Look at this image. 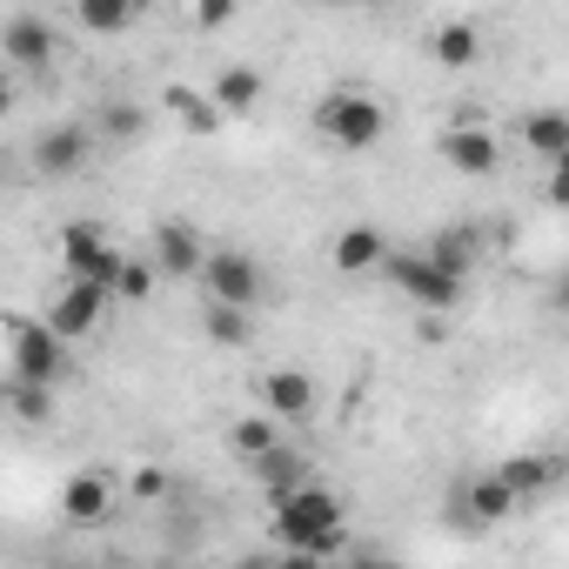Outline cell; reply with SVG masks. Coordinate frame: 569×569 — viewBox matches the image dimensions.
I'll return each instance as SVG.
<instances>
[{"mask_svg":"<svg viewBox=\"0 0 569 569\" xmlns=\"http://www.w3.org/2000/svg\"><path fill=\"white\" fill-rule=\"evenodd\" d=\"M268 522H274V536H281V549H289V556H322L329 562L349 542V516H342L336 489H322V482L268 502Z\"/></svg>","mask_w":569,"mask_h":569,"instance_id":"cell-1","label":"cell"},{"mask_svg":"<svg viewBox=\"0 0 569 569\" xmlns=\"http://www.w3.org/2000/svg\"><path fill=\"white\" fill-rule=\"evenodd\" d=\"M74 342H61L48 329V316H8V382L28 389H61L74 376Z\"/></svg>","mask_w":569,"mask_h":569,"instance_id":"cell-2","label":"cell"},{"mask_svg":"<svg viewBox=\"0 0 569 569\" xmlns=\"http://www.w3.org/2000/svg\"><path fill=\"white\" fill-rule=\"evenodd\" d=\"M316 134H322L329 148H342V154H362V148H376V141L389 134V114H382V101L362 94V88H329V94L316 101Z\"/></svg>","mask_w":569,"mask_h":569,"instance_id":"cell-3","label":"cell"},{"mask_svg":"<svg viewBox=\"0 0 569 569\" xmlns=\"http://www.w3.org/2000/svg\"><path fill=\"white\" fill-rule=\"evenodd\" d=\"M61 268H68V281H94V289H121V268H128V254L94 228V221H68L61 228Z\"/></svg>","mask_w":569,"mask_h":569,"instance_id":"cell-4","label":"cell"},{"mask_svg":"<svg viewBox=\"0 0 569 569\" xmlns=\"http://www.w3.org/2000/svg\"><path fill=\"white\" fill-rule=\"evenodd\" d=\"M389 281H396V289L422 309V316H449L456 302H462V289H469V281H456V274H442L429 254H389V268H382Z\"/></svg>","mask_w":569,"mask_h":569,"instance_id":"cell-5","label":"cell"},{"mask_svg":"<svg viewBox=\"0 0 569 569\" xmlns=\"http://www.w3.org/2000/svg\"><path fill=\"white\" fill-rule=\"evenodd\" d=\"M108 289H94V281H61L54 289V302H48V329L61 336V342H88L101 322H108Z\"/></svg>","mask_w":569,"mask_h":569,"instance_id":"cell-6","label":"cell"},{"mask_svg":"<svg viewBox=\"0 0 569 569\" xmlns=\"http://www.w3.org/2000/svg\"><path fill=\"white\" fill-rule=\"evenodd\" d=\"M201 289H208V302H221V309H254V302H261V268H254V254H241V248H214L208 268H201Z\"/></svg>","mask_w":569,"mask_h":569,"instance_id":"cell-7","label":"cell"},{"mask_svg":"<svg viewBox=\"0 0 569 569\" xmlns=\"http://www.w3.org/2000/svg\"><path fill=\"white\" fill-rule=\"evenodd\" d=\"M88 154H94V134H88L81 121H54V128H41V134H34V168H41L48 181L81 174V168H88Z\"/></svg>","mask_w":569,"mask_h":569,"instance_id":"cell-8","label":"cell"},{"mask_svg":"<svg viewBox=\"0 0 569 569\" xmlns=\"http://www.w3.org/2000/svg\"><path fill=\"white\" fill-rule=\"evenodd\" d=\"M456 529H469V536H482V529H496L502 516H516V496L502 489V476L489 469V476H476V482H462V496H456Z\"/></svg>","mask_w":569,"mask_h":569,"instance_id":"cell-9","label":"cell"},{"mask_svg":"<svg viewBox=\"0 0 569 569\" xmlns=\"http://www.w3.org/2000/svg\"><path fill=\"white\" fill-rule=\"evenodd\" d=\"M442 161L456 168V174H496V161H502V148H496V134L482 128V121H462V128H449L442 134Z\"/></svg>","mask_w":569,"mask_h":569,"instance_id":"cell-10","label":"cell"},{"mask_svg":"<svg viewBox=\"0 0 569 569\" xmlns=\"http://www.w3.org/2000/svg\"><path fill=\"white\" fill-rule=\"evenodd\" d=\"M208 254H214V248H208L188 221H161V228H154V268H161V274H174V281H181V274H201Z\"/></svg>","mask_w":569,"mask_h":569,"instance_id":"cell-11","label":"cell"},{"mask_svg":"<svg viewBox=\"0 0 569 569\" xmlns=\"http://www.w3.org/2000/svg\"><path fill=\"white\" fill-rule=\"evenodd\" d=\"M254 402H261L274 422H296V416H309V409H316V382H309L302 369H274V376H261V382H254Z\"/></svg>","mask_w":569,"mask_h":569,"instance_id":"cell-12","label":"cell"},{"mask_svg":"<svg viewBox=\"0 0 569 569\" xmlns=\"http://www.w3.org/2000/svg\"><path fill=\"white\" fill-rule=\"evenodd\" d=\"M0 54H8L14 68H48V54H54V21L14 14L8 28H0Z\"/></svg>","mask_w":569,"mask_h":569,"instance_id":"cell-13","label":"cell"},{"mask_svg":"<svg viewBox=\"0 0 569 569\" xmlns=\"http://www.w3.org/2000/svg\"><path fill=\"white\" fill-rule=\"evenodd\" d=\"M254 469V482H261V496L268 502H281V496H296V489H309L316 476H309V456L302 449H289V442H281V449H268L261 462H248Z\"/></svg>","mask_w":569,"mask_h":569,"instance_id":"cell-14","label":"cell"},{"mask_svg":"<svg viewBox=\"0 0 569 569\" xmlns=\"http://www.w3.org/2000/svg\"><path fill=\"white\" fill-rule=\"evenodd\" d=\"M108 502H114V476L108 469H74L68 489H61V516L68 522H101Z\"/></svg>","mask_w":569,"mask_h":569,"instance_id":"cell-15","label":"cell"},{"mask_svg":"<svg viewBox=\"0 0 569 569\" xmlns=\"http://www.w3.org/2000/svg\"><path fill=\"white\" fill-rule=\"evenodd\" d=\"M336 268H342V274H376V268H389V241H382V228H369V221L342 228V234H336Z\"/></svg>","mask_w":569,"mask_h":569,"instance_id":"cell-16","label":"cell"},{"mask_svg":"<svg viewBox=\"0 0 569 569\" xmlns=\"http://www.w3.org/2000/svg\"><path fill=\"white\" fill-rule=\"evenodd\" d=\"M496 476H502V489L516 502H529V496L562 482V456H509V462H496Z\"/></svg>","mask_w":569,"mask_h":569,"instance_id":"cell-17","label":"cell"},{"mask_svg":"<svg viewBox=\"0 0 569 569\" xmlns=\"http://www.w3.org/2000/svg\"><path fill=\"white\" fill-rule=\"evenodd\" d=\"M429 54H436V68L462 74V68L482 61V28H476V21H442V28L429 34Z\"/></svg>","mask_w":569,"mask_h":569,"instance_id":"cell-18","label":"cell"},{"mask_svg":"<svg viewBox=\"0 0 569 569\" xmlns=\"http://www.w3.org/2000/svg\"><path fill=\"white\" fill-rule=\"evenodd\" d=\"M442 274H456V281H469V268H482V234L476 228H442L429 248H422Z\"/></svg>","mask_w":569,"mask_h":569,"instance_id":"cell-19","label":"cell"},{"mask_svg":"<svg viewBox=\"0 0 569 569\" xmlns=\"http://www.w3.org/2000/svg\"><path fill=\"white\" fill-rule=\"evenodd\" d=\"M261 88H268V81H261V68H241V61H234V68H221V74H214V88H208V94H214V108H221V114H248V108L261 101Z\"/></svg>","mask_w":569,"mask_h":569,"instance_id":"cell-20","label":"cell"},{"mask_svg":"<svg viewBox=\"0 0 569 569\" xmlns=\"http://www.w3.org/2000/svg\"><path fill=\"white\" fill-rule=\"evenodd\" d=\"M161 108H174V121L181 128H194V134H214L221 128V108H214V94H201V88H161Z\"/></svg>","mask_w":569,"mask_h":569,"instance_id":"cell-21","label":"cell"},{"mask_svg":"<svg viewBox=\"0 0 569 569\" xmlns=\"http://www.w3.org/2000/svg\"><path fill=\"white\" fill-rule=\"evenodd\" d=\"M522 134H529L536 161H549V168L569 154V114H562V108H542V114H529V128H522Z\"/></svg>","mask_w":569,"mask_h":569,"instance_id":"cell-22","label":"cell"},{"mask_svg":"<svg viewBox=\"0 0 569 569\" xmlns=\"http://www.w3.org/2000/svg\"><path fill=\"white\" fill-rule=\"evenodd\" d=\"M234 449H241L248 462H261L268 449H281V422H274L268 409H248V416H234Z\"/></svg>","mask_w":569,"mask_h":569,"instance_id":"cell-23","label":"cell"},{"mask_svg":"<svg viewBox=\"0 0 569 569\" xmlns=\"http://www.w3.org/2000/svg\"><path fill=\"white\" fill-rule=\"evenodd\" d=\"M74 21L88 34H121V28H134V8H128V0H81Z\"/></svg>","mask_w":569,"mask_h":569,"instance_id":"cell-24","label":"cell"},{"mask_svg":"<svg viewBox=\"0 0 569 569\" xmlns=\"http://www.w3.org/2000/svg\"><path fill=\"white\" fill-rule=\"evenodd\" d=\"M208 342H221V349H241L254 329H248V309H221V302H208Z\"/></svg>","mask_w":569,"mask_h":569,"instance_id":"cell-25","label":"cell"},{"mask_svg":"<svg viewBox=\"0 0 569 569\" xmlns=\"http://www.w3.org/2000/svg\"><path fill=\"white\" fill-rule=\"evenodd\" d=\"M141 128H148V114H141L134 101H108V108H101V134H108V141H134Z\"/></svg>","mask_w":569,"mask_h":569,"instance_id":"cell-26","label":"cell"},{"mask_svg":"<svg viewBox=\"0 0 569 569\" xmlns=\"http://www.w3.org/2000/svg\"><path fill=\"white\" fill-rule=\"evenodd\" d=\"M8 402H14V416H28V422H48V416H54V389H28V382H8Z\"/></svg>","mask_w":569,"mask_h":569,"instance_id":"cell-27","label":"cell"},{"mask_svg":"<svg viewBox=\"0 0 569 569\" xmlns=\"http://www.w3.org/2000/svg\"><path fill=\"white\" fill-rule=\"evenodd\" d=\"M154 281H161V268H154V261H128V268H121V289H114V296H121V302H141V296L154 289Z\"/></svg>","mask_w":569,"mask_h":569,"instance_id":"cell-28","label":"cell"},{"mask_svg":"<svg viewBox=\"0 0 569 569\" xmlns=\"http://www.w3.org/2000/svg\"><path fill=\"white\" fill-rule=\"evenodd\" d=\"M228 21H234L228 0H201V8H194V28H228Z\"/></svg>","mask_w":569,"mask_h":569,"instance_id":"cell-29","label":"cell"},{"mask_svg":"<svg viewBox=\"0 0 569 569\" xmlns=\"http://www.w3.org/2000/svg\"><path fill=\"white\" fill-rule=\"evenodd\" d=\"M128 489H134L141 502H154V496L168 489V476H161V469H134V482H128Z\"/></svg>","mask_w":569,"mask_h":569,"instance_id":"cell-30","label":"cell"},{"mask_svg":"<svg viewBox=\"0 0 569 569\" xmlns=\"http://www.w3.org/2000/svg\"><path fill=\"white\" fill-rule=\"evenodd\" d=\"M274 569H329V562H322V556H289V549H281Z\"/></svg>","mask_w":569,"mask_h":569,"instance_id":"cell-31","label":"cell"},{"mask_svg":"<svg viewBox=\"0 0 569 569\" xmlns=\"http://www.w3.org/2000/svg\"><path fill=\"white\" fill-rule=\"evenodd\" d=\"M349 569H402V562H396V556H376V549H362V556H356Z\"/></svg>","mask_w":569,"mask_h":569,"instance_id":"cell-32","label":"cell"},{"mask_svg":"<svg viewBox=\"0 0 569 569\" xmlns=\"http://www.w3.org/2000/svg\"><path fill=\"white\" fill-rule=\"evenodd\" d=\"M416 336H422V342H442L449 329H442V316H422V322H416Z\"/></svg>","mask_w":569,"mask_h":569,"instance_id":"cell-33","label":"cell"},{"mask_svg":"<svg viewBox=\"0 0 569 569\" xmlns=\"http://www.w3.org/2000/svg\"><path fill=\"white\" fill-rule=\"evenodd\" d=\"M556 309H569V268L556 274Z\"/></svg>","mask_w":569,"mask_h":569,"instance_id":"cell-34","label":"cell"},{"mask_svg":"<svg viewBox=\"0 0 569 569\" xmlns=\"http://www.w3.org/2000/svg\"><path fill=\"white\" fill-rule=\"evenodd\" d=\"M228 569H274V556H248V562H228Z\"/></svg>","mask_w":569,"mask_h":569,"instance_id":"cell-35","label":"cell"},{"mask_svg":"<svg viewBox=\"0 0 569 569\" xmlns=\"http://www.w3.org/2000/svg\"><path fill=\"white\" fill-rule=\"evenodd\" d=\"M549 174H556V181H569V154H562V161H556V168H549Z\"/></svg>","mask_w":569,"mask_h":569,"instance_id":"cell-36","label":"cell"},{"mask_svg":"<svg viewBox=\"0 0 569 569\" xmlns=\"http://www.w3.org/2000/svg\"><path fill=\"white\" fill-rule=\"evenodd\" d=\"M61 569H74V562H61Z\"/></svg>","mask_w":569,"mask_h":569,"instance_id":"cell-37","label":"cell"}]
</instances>
